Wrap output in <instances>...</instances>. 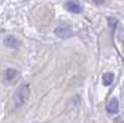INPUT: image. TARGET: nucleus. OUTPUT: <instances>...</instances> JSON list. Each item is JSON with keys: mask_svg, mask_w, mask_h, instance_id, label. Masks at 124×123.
<instances>
[{"mask_svg": "<svg viewBox=\"0 0 124 123\" xmlns=\"http://www.w3.org/2000/svg\"><path fill=\"white\" fill-rule=\"evenodd\" d=\"M55 35L57 37H60V39H66V37L71 36L72 35V27H71V25H68L66 23H61L55 29Z\"/></svg>", "mask_w": 124, "mask_h": 123, "instance_id": "f03ea898", "label": "nucleus"}, {"mask_svg": "<svg viewBox=\"0 0 124 123\" xmlns=\"http://www.w3.org/2000/svg\"><path fill=\"white\" fill-rule=\"evenodd\" d=\"M29 96H30V86L27 83H23L21 86H19L13 96L14 107L17 108V107L24 106L29 99Z\"/></svg>", "mask_w": 124, "mask_h": 123, "instance_id": "f257e3e1", "label": "nucleus"}, {"mask_svg": "<svg viewBox=\"0 0 124 123\" xmlns=\"http://www.w3.org/2000/svg\"><path fill=\"white\" fill-rule=\"evenodd\" d=\"M102 80H103V83L106 86H109V85H112V82L114 81V75L112 72H106V74H103Z\"/></svg>", "mask_w": 124, "mask_h": 123, "instance_id": "0eeeda50", "label": "nucleus"}, {"mask_svg": "<svg viewBox=\"0 0 124 123\" xmlns=\"http://www.w3.org/2000/svg\"><path fill=\"white\" fill-rule=\"evenodd\" d=\"M65 6L68 11L73 13V14H78V13L82 11V5L78 0H67Z\"/></svg>", "mask_w": 124, "mask_h": 123, "instance_id": "7ed1b4c3", "label": "nucleus"}, {"mask_svg": "<svg viewBox=\"0 0 124 123\" xmlns=\"http://www.w3.org/2000/svg\"><path fill=\"white\" fill-rule=\"evenodd\" d=\"M4 44L9 49H17L20 46V40L17 37H15L14 35H9L4 39Z\"/></svg>", "mask_w": 124, "mask_h": 123, "instance_id": "20e7f679", "label": "nucleus"}, {"mask_svg": "<svg viewBox=\"0 0 124 123\" xmlns=\"http://www.w3.org/2000/svg\"><path fill=\"white\" fill-rule=\"evenodd\" d=\"M94 1V4H98V5H102V4H104L106 0H93Z\"/></svg>", "mask_w": 124, "mask_h": 123, "instance_id": "6e6552de", "label": "nucleus"}, {"mask_svg": "<svg viewBox=\"0 0 124 123\" xmlns=\"http://www.w3.org/2000/svg\"><path fill=\"white\" fill-rule=\"evenodd\" d=\"M114 123H124V119H123V118H117V119L114 121Z\"/></svg>", "mask_w": 124, "mask_h": 123, "instance_id": "1a4fd4ad", "label": "nucleus"}, {"mask_svg": "<svg viewBox=\"0 0 124 123\" xmlns=\"http://www.w3.org/2000/svg\"><path fill=\"white\" fill-rule=\"evenodd\" d=\"M118 111H119L118 98H112L107 105V112L110 113V115H116V113H118Z\"/></svg>", "mask_w": 124, "mask_h": 123, "instance_id": "39448f33", "label": "nucleus"}, {"mask_svg": "<svg viewBox=\"0 0 124 123\" xmlns=\"http://www.w3.org/2000/svg\"><path fill=\"white\" fill-rule=\"evenodd\" d=\"M16 76H17V71H16L15 68H8V70L5 71V74H4L5 81H11V80H14Z\"/></svg>", "mask_w": 124, "mask_h": 123, "instance_id": "423d86ee", "label": "nucleus"}]
</instances>
